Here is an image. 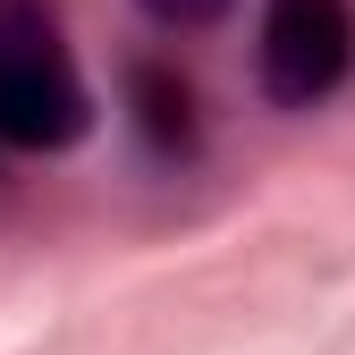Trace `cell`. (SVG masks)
I'll return each instance as SVG.
<instances>
[{
  "mask_svg": "<svg viewBox=\"0 0 355 355\" xmlns=\"http://www.w3.org/2000/svg\"><path fill=\"white\" fill-rule=\"evenodd\" d=\"M94 127V94L68 60L51 17L26 0H0V144L17 153H68Z\"/></svg>",
  "mask_w": 355,
  "mask_h": 355,
  "instance_id": "cell-1",
  "label": "cell"
},
{
  "mask_svg": "<svg viewBox=\"0 0 355 355\" xmlns=\"http://www.w3.org/2000/svg\"><path fill=\"white\" fill-rule=\"evenodd\" d=\"M144 9H153L161 26H220V17H229V0H144Z\"/></svg>",
  "mask_w": 355,
  "mask_h": 355,
  "instance_id": "cell-4",
  "label": "cell"
},
{
  "mask_svg": "<svg viewBox=\"0 0 355 355\" xmlns=\"http://www.w3.org/2000/svg\"><path fill=\"white\" fill-rule=\"evenodd\" d=\"M254 68H262V94L279 110H313L355 68V9L347 0H271Z\"/></svg>",
  "mask_w": 355,
  "mask_h": 355,
  "instance_id": "cell-2",
  "label": "cell"
},
{
  "mask_svg": "<svg viewBox=\"0 0 355 355\" xmlns=\"http://www.w3.org/2000/svg\"><path fill=\"white\" fill-rule=\"evenodd\" d=\"M144 127H153V136L161 144H178V136H187V85H169V76H144Z\"/></svg>",
  "mask_w": 355,
  "mask_h": 355,
  "instance_id": "cell-3",
  "label": "cell"
}]
</instances>
